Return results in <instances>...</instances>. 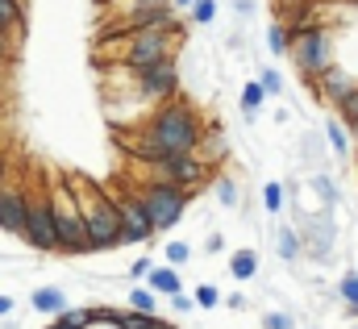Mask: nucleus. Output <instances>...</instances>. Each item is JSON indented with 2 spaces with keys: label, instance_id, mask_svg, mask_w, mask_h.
<instances>
[{
  "label": "nucleus",
  "instance_id": "nucleus-8",
  "mask_svg": "<svg viewBox=\"0 0 358 329\" xmlns=\"http://www.w3.org/2000/svg\"><path fill=\"white\" fill-rule=\"evenodd\" d=\"M142 167H146V175H150V179L176 183V188H187V192H196V188L208 179V163H204L196 150H187V155H163V159L142 163Z\"/></svg>",
  "mask_w": 358,
  "mask_h": 329
},
{
  "label": "nucleus",
  "instance_id": "nucleus-45",
  "mask_svg": "<svg viewBox=\"0 0 358 329\" xmlns=\"http://www.w3.org/2000/svg\"><path fill=\"white\" fill-rule=\"evenodd\" d=\"M355 313H358V309H355Z\"/></svg>",
  "mask_w": 358,
  "mask_h": 329
},
{
  "label": "nucleus",
  "instance_id": "nucleus-5",
  "mask_svg": "<svg viewBox=\"0 0 358 329\" xmlns=\"http://www.w3.org/2000/svg\"><path fill=\"white\" fill-rule=\"evenodd\" d=\"M134 192H138V200H142V209H146V217H150L155 234L176 230L179 221H183V213H187V200H192V192H187V188L163 183V179H146V183H142V188H134Z\"/></svg>",
  "mask_w": 358,
  "mask_h": 329
},
{
  "label": "nucleus",
  "instance_id": "nucleus-33",
  "mask_svg": "<svg viewBox=\"0 0 358 329\" xmlns=\"http://www.w3.org/2000/svg\"><path fill=\"white\" fill-rule=\"evenodd\" d=\"M263 329H292V317L287 313H267L263 317Z\"/></svg>",
  "mask_w": 358,
  "mask_h": 329
},
{
  "label": "nucleus",
  "instance_id": "nucleus-43",
  "mask_svg": "<svg viewBox=\"0 0 358 329\" xmlns=\"http://www.w3.org/2000/svg\"><path fill=\"white\" fill-rule=\"evenodd\" d=\"M46 329H67V326H59V321H50V326H46Z\"/></svg>",
  "mask_w": 358,
  "mask_h": 329
},
{
  "label": "nucleus",
  "instance_id": "nucleus-6",
  "mask_svg": "<svg viewBox=\"0 0 358 329\" xmlns=\"http://www.w3.org/2000/svg\"><path fill=\"white\" fill-rule=\"evenodd\" d=\"M287 59L296 63V71L304 80H317L325 67H334V34L325 25H300V29H292Z\"/></svg>",
  "mask_w": 358,
  "mask_h": 329
},
{
  "label": "nucleus",
  "instance_id": "nucleus-24",
  "mask_svg": "<svg viewBox=\"0 0 358 329\" xmlns=\"http://www.w3.org/2000/svg\"><path fill=\"white\" fill-rule=\"evenodd\" d=\"M187 13H192V25H213L217 13H221V4H217V0H192Z\"/></svg>",
  "mask_w": 358,
  "mask_h": 329
},
{
  "label": "nucleus",
  "instance_id": "nucleus-39",
  "mask_svg": "<svg viewBox=\"0 0 358 329\" xmlns=\"http://www.w3.org/2000/svg\"><path fill=\"white\" fill-rule=\"evenodd\" d=\"M204 246H208V254H217V250H225V242H221V238H217V234H213V238H208V242H204Z\"/></svg>",
  "mask_w": 358,
  "mask_h": 329
},
{
  "label": "nucleus",
  "instance_id": "nucleus-26",
  "mask_svg": "<svg viewBox=\"0 0 358 329\" xmlns=\"http://www.w3.org/2000/svg\"><path fill=\"white\" fill-rule=\"evenodd\" d=\"M338 117H342V125H346V130H355V125H358V83L350 88V96L338 104Z\"/></svg>",
  "mask_w": 358,
  "mask_h": 329
},
{
  "label": "nucleus",
  "instance_id": "nucleus-23",
  "mask_svg": "<svg viewBox=\"0 0 358 329\" xmlns=\"http://www.w3.org/2000/svg\"><path fill=\"white\" fill-rule=\"evenodd\" d=\"M129 309H134V313H146V317H150V313H159V296H155L150 288H142V284H138V288L129 292Z\"/></svg>",
  "mask_w": 358,
  "mask_h": 329
},
{
  "label": "nucleus",
  "instance_id": "nucleus-44",
  "mask_svg": "<svg viewBox=\"0 0 358 329\" xmlns=\"http://www.w3.org/2000/svg\"><path fill=\"white\" fill-rule=\"evenodd\" d=\"M283 4H292V0H283Z\"/></svg>",
  "mask_w": 358,
  "mask_h": 329
},
{
  "label": "nucleus",
  "instance_id": "nucleus-3",
  "mask_svg": "<svg viewBox=\"0 0 358 329\" xmlns=\"http://www.w3.org/2000/svg\"><path fill=\"white\" fill-rule=\"evenodd\" d=\"M179 46H183L179 21L167 25V29H138V34H121V38H100V50H108L113 55V67H125V71H138V67L176 59Z\"/></svg>",
  "mask_w": 358,
  "mask_h": 329
},
{
  "label": "nucleus",
  "instance_id": "nucleus-31",
  "mask_svg": "<svg viewBox=\"0 0 358 329\" xmlns=\"http://www.w3.org/2000/svg\"><path fill=\"white\" fill-rule=\"evenodd\" d=\"M187 258H192V246L187 242H167V262L171 267H183Z\"/></svg>",
  "mask_w": 358,
  "mask_h": 329
},
{
  "label": "nucleus",
  "instance_id": "nucleus-32",
  "mask_svg": "<svg viewBox=\"0 0 358 329\" xmlns=\"http://www.w3.org/2000/svg\"><path fill=\"white\" fill-rule=\"evenodd\" d=\"M150 267H155V262H150V254H146V258H138V262L129 267V279H134V284H142V279L150 275Z\"/></svg>",
  "mask_w": 358,
  "mask_h": 329
},
{
  "label": "nucleus",
  "instance_id": "nucleus-41",
  "mask_svg": "<svg viewBox=\"0 0 358 329\" xmlns=\"http://www.w3.org/2000/svg\"><path fill=\"white\" fill-rule=\"evenodd\" d=\"M167 4H171V8H176V13H179V8H187L192 0H167Z\"/></svg>",
  "mask_w": 358,
  "mask_h": 329
},
{
  "label": "nucleus",
  "instance_id": "nucleus-35",
  "mask_svg": "<svg viewBox=\"0 0 358 329\" xmlns=\"http://www.w3.org/2000/svg\"><path fill=\"white\" fill-rule=\"evenodd\" d=\"M142 329H176V326H171V321H163V317L155 313V317H146V321H142Z\"/></svg>",
  "mask_w": 358,
  "mask_h": 329
},
{
  "label": "nucleus",
  "instance_id": "nucleus-27",
  "mask_svg": "<svg viewBox=\"0 0 358 329\" xmlns=\"http://www.w3.org/2000/svg\"><path fill=\"white\" fill-rule=\"evenodd\" d=\"M192 300H196V309H217L221 304V292H217V284H200L192 292Z\"/></svg>",
  "mask_w": 358,
  "mask_h": 329
},
{
  "label": "nucleus",
  "instance_id": "nucleus-17",
  "mask_svg": "<svg viewBox=\"0 0 358 329\" xmlns=\"http://www.w3.org/2000/svg\"><path fill=\"white\" fill-rule=\"evenodd\" d=\"M229 275L242 279V284L255 279V275H259V254H255V250H234V254H229Z\"/></svg>",
  "mask_w": 358,
  "mask_h": 329
},
{
  "label": "nucleus",
  "instance_id": "nucleus-16",
  "mask_svg": "<svg viewBox=\"0 0 358 329\" xmlns=\"http://www.w3.org/2000/svg\"><path fill=\"white\" fill-rule=\"evenodd\" d=\"M267 50L275 55V59H287V50H292V25L287 21H271L267 25Z\"/></svg>",
  "mask_w": 358,
  "mask_h": 329
},
{
  "label": "nucleus",
  "instance_id": "nucleus-14",
  "mask_svg": "<svg viewBox=\"0 0 358 329\" xmlns=\"http://www.w3.org/2000/svg\"><path fill=\"white\" fill-rule=\"evenodd\" d=\"M146 288L155 292V296H176L183 292V275H179V267H150V275H146Z\"/></svg>",
  "mask_w": 358,
  "mask_h": 329
},
{
  "label": "nucleus",
  "instance_id": "nucleus-38",
  "mask_svg": "<svg viewBox=\"0 0 358 329\" xmlns=\"http://www.w3.org/2000/svg\"><path fill=\"white\" fill-rule=\"evenodd\" d=\"M0 317H13V296H0Z\"/></svg>",
  "mask_w": 358,
  "mask_h": 329
},
{
  "label": "nucleus",
  "instance_id": "nucleus-1",
  "mask_svg": "<svg viewBox=\"0 0 358 329\" xmlns=\"http://www.w3.org/2000/svg\"><path fill=\"white\" fill-rule=\"evenodd\" d=\"M200 142H204L200 113L176 96L155 104L138 125L121 134V146L134 155V163H155L163 155H187V150H200Z\"/></svg>",
  "mask_w": 358,
  "mask_h": 329
},
{
  "label": "nucleus",
  "instance_id": "nucleus-10",
  "mask_svg": "<svg viewBox=\"0 0 358 329\" xmlns=\"http://www.w3.org/2000/svg\"><path fill=\"white\" fill-rule=\"evenodd\" d=\"M108 196H113V204H117L121 246H142V242H150V238H155V225H150V217H146V209H142L138 192L117 188V192H108Z\"/></svg>",
  "mask_w": 358,
  "mask_h": 329
},
{
  "label": "nucleus",
  "instance_id": "nucleus-21",
  "mask_svg": "<svg viewBox=\"0 0 358 329\" xmlns=\"http://www.w3.org/2000/svg\"><path fill=\"white\" fill-rule=\"evenodd\" d=\"M263 100H267V92L259 88V80H246V88H242V113H246V121H255V117H259Z\"/></svg>",
  "mask_w": 358,
  "mask_h": 329
},
{
  "label": "nucleus",
  "instance_id": "nucleus-25",
  "mask_svg": "<svg viewBox=\"0 0 358 329\" xmlns=\"http://www.w3.org/2000/svg\"><path fill=\"white\" fill-rule=\"evenodd\" d=\"M213 192H217V200H221L225 209H238V179H234V175H217Z\"/></svg>",
  "mask_w": 358,
  "mask_h": 329
},
{
  "label": "nucleus",
  "instance_id": "nucleus-13",
  "mask_svg": "<svg viewBox=\"0 0 358 329\" xmlns=\"http://www.w3.org/2000/svg\"><path fill=\"white\" fill-rule=\"evenodd\" d=\"M304 83H308V88H317V96H321L325 104H334V108H338V104L350 96V88H355L358 80H355V71H346V67H338V63H334V67H325L317 80H304Z\"/></svg>",
  "mask_w": 358,
  "mask_h": 329
},
{
  "label": "nucleus",
  "instance_id": "nucleus-34",
  "mask_svg": "<svg viewBox=\"0 0 358 329\" xmlns=\"http://www.w3.org/2000/svg\"><path fill=\"white\" fill-rule=\"evenodd\" d=\"M167 300H171V309H176V313H192V309H196V300H192L187 292H176V296H167Z\"/></svg>",
  "mask_w": 358,
  "mask_h": 329
},
{
  "label": "nucleus",
  "instance_id": "nucleus-11",
  "mask_svg": "<svg viewBox=\"0 0 358 329\" xmlns=\"http://www.w3.org/2000/svg\"><path fill=\"white\" fill-rule=\"evenodd\" d=\"M179 13L171 4H142V8H134V13H121V21L104 34V38H121V34H138V29H167V25H176Z\"/></svg>",
  "mask_w": 358,
  "mask_h": 329
},
{
  "label": "nucleus",
  "instance_id": "nucleus-19",
  "mask_svg": "<svg viewBox=\"0 0 358 329\" xmlns=\"http://www.w3.org/2000/svg\"><path fill=\"white\" fill-rule=\"evenodd\" d=\"M275 250H279V258H283V262H292V258H300V234H296V230H292V225H279V230H275Z\"/></svg>",
  "mask_w": 358,
  "mask_h": 329
},
{
  "label": "nucleus",
  "instance_id": "nucleus-9",
  "mask_svg": "<svg viewBox=\"0 0 358 329\" xmlns=\"http://www.w3.org/2000/svg\"><path fill=\"white\" fill-rule=\"evenodd\" d=\"M29 250L38 254H59V238H55V217H50V200L46 192H29L25 200V238Z\"/></svg>",
  "mask_w": 358,
  "mask_h": 329
},
{
  "label": "nucleus",
  "instance_id": "nucleus-20",
  "mask_svg": "<svg viewBox=\"0 0 358 329\" xmlns=\"http://www.w3.org/2000/svg\"><path fill=\"white\" fill-rule=\"evenodd\" d=\"M325 134H329V150H334V155H350V142H355V138H350V130L342 125V117H329V121H325Z\"/></svg>",
  "mask_w": 358,
  "mask_h": 329
},
{
  "label": "nucleus",
  "instance_id": "nucleus-12",
  "mask_svg": "<svg viewBox=\"0 0 358 329\" xmlns=\"http://www.w3.org/2000/svg\"><path fill=\"white\" fill-rule=\"evenodd\" d=\"M25 200H29V188L21 183H0V234L8 238H25Z\"/></svg>",
  "mask_w": 358,
  "mask_h": 329
},
{
  "label": "nucleus",
  "instance_id": "nucleus-22",
  "mask_svg": "<svg viewBox=\"0 0 358 329\" xmlns=\"http://www.w3.org/2000/svg\"><path fill=\"white\" fill-rule=\"evenodd\" d=\"M263 209H267L271 217H279V213L287 209V188H283V183H275V179H271L267 188H263Z\"/></svg>",
  "mask_w": 358,
  "mask_h": 329
},
{
  "label": "nucleus",
  "instance_id": "nucleus-36",
  "mask_svg": "<svg viewBox=\"0 0 358 329\" xmlns=\"http://www.w3.org/2000/svg\"><path fill=\"white\" fill-rule=\"evenodd\" d=\"M234 13H238V17H250V13H255V0H234Z\"/></svg>",
  "mask_w": 358,
  "mask_h": 329
},
{
  "label": "nucleus",
  "instance_id": "nucleus-4",
  "mask_svg": "<svg viewBox=\"0 0 358 329\" xmlns=\"http://www.w3.org/2000/svg\"><path fill=\"white\" fill-rule=\"evenodd\" d=\"M50 200V217H55V238H59V254H88V230H84V213L71 196V188L63 179H50L46 188Z\"/></svg>",
  "mask_w": 358,
  "mask_h": 329
},
{
  "label": "nucleus",
  "instance_id": "nucleus-2",
  "mask_svg": "<svg viewBox=\"0 0 358 329\" xmlns=\"http://www.w3.org/2000/svg\"><path fill=\"white\" fill-rule=\"evenodd\" d=\"M63 183L71 188L80 213H84V230H88V254L121 246V225H117V204L108 196L104 183H96L88 175H63Z\"/></svg>",
  "mask_w": 358,
  "mask_h": 329
},
{
  "label": "nucleus",
  "instance_id": "nucleus-42",
  "mask_svg": "<svg viewBox=\"0 0 358 329\" xmlns=\"http://www.w3.org/2000/svg\"><path fill=\"white\" fill-rule=\"evenodd\" d=\"M350 146H355V159H358V125H355V142H350Z\"/></svg>",
  "mask_w": 358,
  "mask_h": 329
},
{
  "label": "nucleus",
  "instance_id": "nucleus-18",
  "mask_svg": "<svg viewBox=\"0 0 358 329\" xmlns=\"http://www.w3.org/2000/svg\"><path fill=\"white\" fill-rule=\"evenodd\" d=\"M0 29L8 34L25 29V0H0Z\"/></svg>",
  "mask_w": 358,
  "mask_h": 329
},
{
  "label": "nucleus",
  "instance_id": "nucleus-29",
  "mask_svg": "<svg viewBox=\"0 0 358 329\" xmlns=\"http://www.w3.org/2000/svg\"><path fill=\"white\" fill-rule=\"evenodd\" d=\"M55 321H59V326H67V329H84V326H88V309H71V304H67L63 313H55Z\"/></svg>",
  "mask_w": 358,
  "mask_h": 329
},
{
  "label": "nucleus",
  "instance_id": "nucleus-28",
  "mask_svg": "<svg viewBox=\"0 0 358 329\" xmlns=\"http://www.w3.org/2000/svg\"><path fill=\"white\" fill-rule=\"evenodd\" d=\"M338 296L346 300V309H350V313L358 309V275H355V271H350V275H342V284H338Z\"/></svg>",
  "mask_w": 358,
  "mask_h": 329
},
{
  "label": "nucleus",
  "instance_id": "nucleus-15",
  "mask_svg": "<svg viewBox=\"0 0 358 329\" xmlns=\"http://www.w3.org/2000/svg\"><path fill=\"white\" fill-rule=\"evenodd\" d=\"M29 304H34L42 317H55V313L67 309V292H63V288H38V292L29 296Z\"/></svg>",
  "mask_w": 358,
  "mask_h": 329
},
{
  "label": "nucleus",
  "instance_id": "nucleus-30",
  "mask_svg": "<svg viewBox=\"0 0 358 329\" xmlns=\"http://www.w3.org/2000/svg\"><path fill=\"white\" fill-rule=\"evenodd\" d=\"M259 88H263L267 96H279V92H283V76H279L275 67H263V71H259Z\"/></svg>",
  "mask_w": 358,
  "mask_h": 329
},
{
  "label": "nucleus",
  "instance_id": "nucleus-37",
  "mask_svg": "<svg viewBox=\"0 0 358 329\" xmlns=\"http://www.w3.org/2000/svg\"><path fill=\"white\" fill-rule=\"evenodd\" d=\"M84 329H121L117 321H100V317H88V326Z\"/></svg>",
  "mask_w": 358,
  "mask_h": 329
},
{
  "label": "nucleus",
  "instance_id": "nucleus-40",
  "mask_svg": "<svg viewBox=\"0 0 358 329\" xmlns=\"http://www.w3.org/2000/svg\"><path fill=\"white\" fill-rule=\"evenodd\" d=\"M4 179H8V155L0 150V183H4Z\"/></svg>",
  "mask_w": 358,
  "mask_h": 329
},
{
  "label": "nucleus",
  "instance_id": "nucleus-7",
  "mask_svg": "<svg viewBox=\"0 0 358 329\" xmlns=\"http://www.w3.org/2000/svg\"><path fill=\"white\" fill-rule=\"evenodd\" d=\"M125 71V67H121ZM125 83L134 88V96L146 104V113L155 108V104H163V100H171L179 92V59H163V63H150V67H138V71H125Z\"/></svg>",
  "mask_w": 358,
  "mask_h": 329
}]
</instances>
